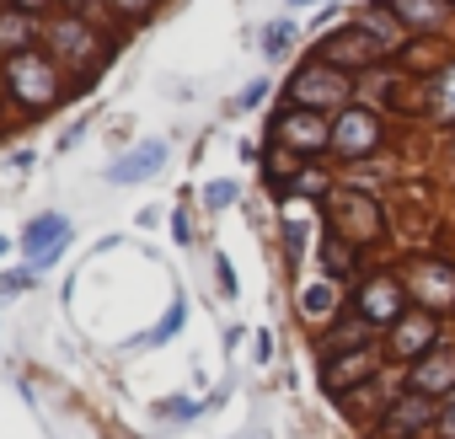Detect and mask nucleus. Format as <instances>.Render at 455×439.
<instances>
[{
  "instance_id": "nucleus-13",
  "label": "nucleus",
  "mask_w": 455,
  "mask_h": 439,
  "mask_svg": "<svg viewBox=\"0 0 455 439\" xmlns=\"http://www.w3.org/2000/svg\"><path fill=\"white\" fill-rule=\"evenodd\" d=\"M434 332H439V316L418 311V316H402L391 327V359H423L434 348Z\"/></svg>"
},
{
  "instance_id": "nucleus-17",
  "label": "nucleus",
  "mask_w": 455,
  "mask_h": 439,
  "mask_svg": "<svg viewBox=\"0 0 455 439\" xmlns=\"http://www.w3.org/2000/svg\"><path fill=\"white\" fill-rule=\"evenodd\" d=\"M0 49H6V54L33 49V17L28 12H6V17H0Z\"/></svg>"
},
{
  "instance_id": "nucleus-11",
  "label": "nucleus",
  "mask_w": 455,
  "mask_h": 439,
  "mask_svg": "<svg viewBox=\"0 0 455 439\" xmlns=\"http://www.w3.org/2000/svg\"><path fill=\"white\" fill-rule=\"evenodd\" d=\"M375 370H380V354H375V348H348V354H332V359H327V370H322V386H327L332 396H343V391L364 386Z\"/></svg>"
},
{
  "instance_id": "nucleus-29",
  "label": "nucleus",
  "mask_w": 455,
  "mask_h": 439,
  "mask_svg": "<svg viewBox=\"0 0 455 439\" xmlns=\"http://www.w3.org/2000/svg\"><path fill=\"white\" fill-rule=\"evenodd\" d=\"M290 6H306V0H290Z\"/></svg>"
},
{
  "instance_id": "nucleus-26",
  "label": "nucleus",
  "mask_w": 455,
  "mask_h": 439,
  "mask_svg": "<svg viewBox=\"0 0 455 439\" xmlns=\"http://www.w3.org/2000/svg\"><path fill=\"white\" fill-rule=\"evenodd\" d=\"M156 6V0H113V12H124V17H145Z\"/></svg>"
},
{
  "instance_id": "nucleus-15",
  "label": "nucleus",
  "mask_w": 455,
  "mask_h": 439,
  "mask_svg": "<svg viewBox=\"0 0 455 439\" xmlns=\"http://www.w3.org/2000/svg\"><path fill=\"white\" fill-rule=\"evenodd\" d=\"M161 161H166V145H161V140H150V145H140L134 156L113 161V182H140V177H150Z\"/></svg>"
},
{
  "instance_id": "nucleus-28",
  "label": "nucleus",
  "mask_w": 455,
  "mask_h": 439,
  "mask_svg": "<svg viewBox=\"0 0 455 439\" xmlns=\"http://www.w3.org/2000/svg\"><path fill=\"white\" fill-rule=\"evenodd\" d=\"M263 92H268V86H263V81H252V86H247V92H242V108H252V102H258V97H263Z\"/></svg>"
},
{
  "instance_id": "nucleus-22",
  "label": "nucleus",
  "mask_w": 455,
  "mask_h": 439,
  "mask_svg": "<svg viewBox=\"0 0 455 439\" xmlns=\"http://www.w3.org/2000/svg\"><path fill=\"white\" fill-rule=\"evenodd\" d=\"M434 428H439V439H455V391L439 402V423Z\"/></svg>"
},
{
  "instance_id": "nucleus-7",
  "label": "nucleus",
  "mask_w": 455,
  "mask_h": 439,
  "mask_svg": "<svg viewBox=\"0 0 455 439\" xmlns=\"http://www.w3.org/2000/svg\"><path fill=\"white\" fill-rule=\"evenodd\" d=\"M274 140H279L284 150H295V156H316V150L332 145V124H327L322 113H311V108H290V113L274 124Z\"/></svg>"
},
{
  "instance_id": "nucleus-5",
  "label": "nucleus",
  "mask_w": 455,
  "mask_h": 439,
  "mask_svg": "<svg viewBox=\"0 0 455 439\" xmlns=\"http://www.w3.org/2000/svg\"><path fill=\"white\" fill-rule=\"evenodd\" d=\"M380 54H386V44H380L364 22L338 28V33L322 38V49H316V60H322V65H338V70H364V65H375Z\"/></svg>"
},
{
  "instance_id": "nucleus-19",
  "label": "nucleus",
  "mask_w": 455,
  "mask_h": 439,
  "mask_svg": "<svg viewBox=\"0 0 455 439\" xmlns=\"http://www.w3.org/2000/svg\"><path fill=\"white\" fill-rule=\"evenodd\" d=\"M322 263H327V274H348V268H354V247H348L343 236H332V242L322 247Z\"/></svg>"
},
{
  "instance_id": "nucleus-27",
  "label": "nucleus",
  "mask_w": 455,
  "mask_h": 439,
  "mask_svg": "<svg viewBox=\"0 0 455 439\" xmlns=\"http://www.w3.org/2000/svg\"><path fill=\"white\" fill-rule=\"evenodd\" d=\"M17 12H28V17H38V12H49V0H12Z\"/></svg>"
},
{
  "instance_id": "nucleus-20",
  "label": "nucleus",
  "mask_w": 455,
  "mask_h": 439,
  "mask_svg": "<svg viewBox=\"0 0 455 439\" xmlns=\"http://www.w3.org/2000/svg\"><path fill=\"white\" fill-rule=\"evenodd\" d=\"M434 118L439 124H455V65L444 70V81H439V97H434Z\"/></svg>"
},
{
  "instance_id": "nucleus-24",
  "label": "nucleus",
  "mask_w": 455,
  "mask_h": 439,
  "mask_svg": "<svg viewBox=\"0 0 455 439\" xmlns=\"http://www.w3.org/2000/svg\"><path fill=\"white\" fill-rule=\"evenodd\" d=\"M295 172V150H284V156H268V177L279 182V177H290Z\"/></svg>"
},
{
  "instance_id": "nucleus-14",
  "label": "nucleus",
  "mask_w": 455,
  "mask_h": 439,
  "mask_svg": "<svg viewBox=\"0 0 455 439\" xmlns=\"http://www.w3.org/2000/svg\"><path fill=\"white\" fill-rule=\"evenodd\" d=\"M412 391L423 396H450L455 391V348H428L412 364Z\"/></svg>"
},
{
  "instance_id": "nucleus-9",
  "label": "nucleus",
  "mask_w": 455,
  "mask_h": 439,
  "mask_svg": "<svg viewBox=\"0 0 455 439\" xmlns=\"http://www.w3.org/2000/svg\"><path fill=\"white\" fill-rule=\"evenodd\" d=\"M375 145H380V118L364 113V108H343L338 124H332V150H338L343 161H359V156H370Z\"/></svg>"
},
{
  "instance_id": "nucleus-4",
  "label": "nucleus",
  "mask_w": 455,
  "mask_h": 439,
  "mask_svg": "<svg viewBox=\"0 0 455 439\" xmlns=\"http://www.w3.org/2000/svg\"><path fill=\"white\" fill-rule=\"evenodd\" d=\"M407 290H412V300H418L428 316L455 311V263H444V258H418V263L407 268Z\"/></svg>"
},
{
  "instance_id": "nucleus-21",
  "label": "nucleus",
  "mask_w": 455,
  "mask_h": 439,
  "mask_svg": "<svg viewBox=\"0 0 455 439\" xmlns=\"http://www.w3.org/2000/svg\"><path fill=\"white\" fill-rule=\"evenodd\" d=\"M364 28H370L386 49H396V44H402V28H396V22H386V12H364Z\"/></svg>"
},
{
  "instance_id": "nucleus-16",
  "label": "nucleus",
  "mask_w": 455,
  "mask_h": 439,
  "mask_svg": "<svg viewBox=\"0 0 455 439\" xmlns=\"http://www.w3.org/2000/svg\"><path fill=\"white\" fill-rule=\"evenodd\" d=\"M391 12H396L407 28H418V33H434L439 17H444V0H396Z\"/></svg>"
},
{
  "instance_id": "nucleus-12",
  "label": "nucleus",
  "mask_w": 455,
  "mask_h": 439,
  "mask_svg": "<svg viewBox=\"0 0 455 439\" xmlns=\"http://www.w3.org/2000/svg\"><path fill=\"white\" fill-rule=\"evenodd\" d=\"M65 242H70V220H65V214H38L33 226L22 231V252H28V263H33V268H38V263H49Z\"/></svg>"
},
{
  "instance_id": "nucleus-1",
  "label": "nucleus",
  "mask_w": 455,
  "mask_h": 439,
  "mask_svg": "<svg viewBox=\"0 0 455 439\" xmlns=\"http://www.w3.org/2000/svg\"><path fill=\"white\" fill-rule=\"evenodd\" d=\"M6 97L22 108V113H49L60 102V70H54V54H38V49H22V54H6Z\"/></svg>"
},
{
  "instance_id": "nucleus-6",
  "label": "nucleus",
  "mask_w": 455,
  "mask_h": 439,
  "mask_svg": "<svg viewBox=\"0 0 455 439\" xmlns=\"http://www.w3.org/2000/svg\"><path fill=\"white\" fill-rule=\"evenodd\" d=\"M49 49H54V60H70V65H81L86 76H97L102 70V60H108V49H102V38L81 22V17H65V22H54L49 28Z\"/></svg>"
},
{
  "instance_id": "nucleus-25",
  "label": "nucleus",
  "mask_w": 455,
  "mask_h": 439,
  "mask_svg": "<svg viewBox=\"0 0 455 439\" xmlns=\"http://www.w3.org/2000/svg\"><path fill=\"white\" fill-rule=\"evenodd\" d=\"M231 198H236V188H231V182H214V188H209V209H225Z\"/></svg>"
},
{
  "instance_id": "nucleus-30",
  "label": "nucleus",
  "mask_w": 455,
  "mask_h": 439,
  "mask_svg": "<svg viewBox=\"0 0 455 439\" xmlns=\"http://www.w3.org/2000/svg\"><path fill=\"white\" fill-rule=\"evenodd\" d=\"M0 252H6V242H0Z\"/></svg>"
},
{
  "instance_id": "nucleus-10",
  "label": "nucleus",
  "mask_w": 455,
  "mask_h": 439,
  "mask_svg": "<svg viewBox=\"0 0 455 439\" xmlns=\"http://www.w3.org/2000/svg\"><path fill=\"white\" fill-rule=\"evenodd\" d=\"M402 284L391 279V274H375L364 290H359V316L370 322V327H396L402 322Z\"/></svg>"
},
{
  "instance_id": "nucleus-23",
  "label": "nucleus",
  "mask_w": 455,
  "mask_h": 439,
  "mask_svg": "<svg viewBox=\"0 0 455 439\" xmlns=\"http://www.w3.org/2000/svg\"><path fill=\"white\" fill-rule=\"evenodd\" d=\"M284 44H290V22H274V28L263 33V49H268V54H279Z\"/></svg>"
},
{
  "instance_id": "nucleus-2",
  "label": "nucleus",
  "mask_w": 455,
  "mask_h": 439,
  "mask_svg": "<svg viewBox=\"0 0 455 439\" xmlns=\"http://www.w3.org/2000/svg\"><path fill=\"white\" fill-rule=\"evenodd\" d=\"M327 220H332V236H343L348 247H364V242H375L386 231L380 204L370 193H359V188H338L327 198Z\"/></svg>"
},
{
  "instance_id": "nucleus-18",
  "label": "nucleus",
  "mask_w": 455,
  "mask_h": 439,
  "mask_svg": "<svg viewBox=\"0 0 455 439\" xmlns=\"http://www.w3.org/2000/svg\"><path fill=\"white\" fill-rule=\"evenodd\" d=\"M332 306H338V290H332L327 279H316V284L300 290V311H306V316H332Z\"/></svg>"
},
{
  "instance_id": "nucleus-8",
  "label": "nucleus",
  "mask_w": 455,
  "mask_h": 439,
  "mask_svg": "<svg viewBox=\"0 0 455 439\" xmlns=\"http://www.w3.org/2000/svg\"><path fill=\"white\" fill-rule=\"evenodd\" d=\"M439 423V407L423 396V391H407V396H396L391 407H386V418H380V439H418L423 428H434Z\"/></svg>"
},
{
  "instance_id": "nucleus-3",
  "label": "nucleus",
  "mask_w": 455,
  "mask_h": 439,
  "mask_svg": "<svg viewBox=\"0 0 455 439\" xmlns=\"http://www.w3.org/2000/svg\"><path fill=\"white\" fill-rule=\"evenodd\" d=\"M348 97H354V86H348V76L338 70V65H306L295 81H290V102L295 108H311V113H327V108H348Z\"/></svg>"
}]
</instances>
